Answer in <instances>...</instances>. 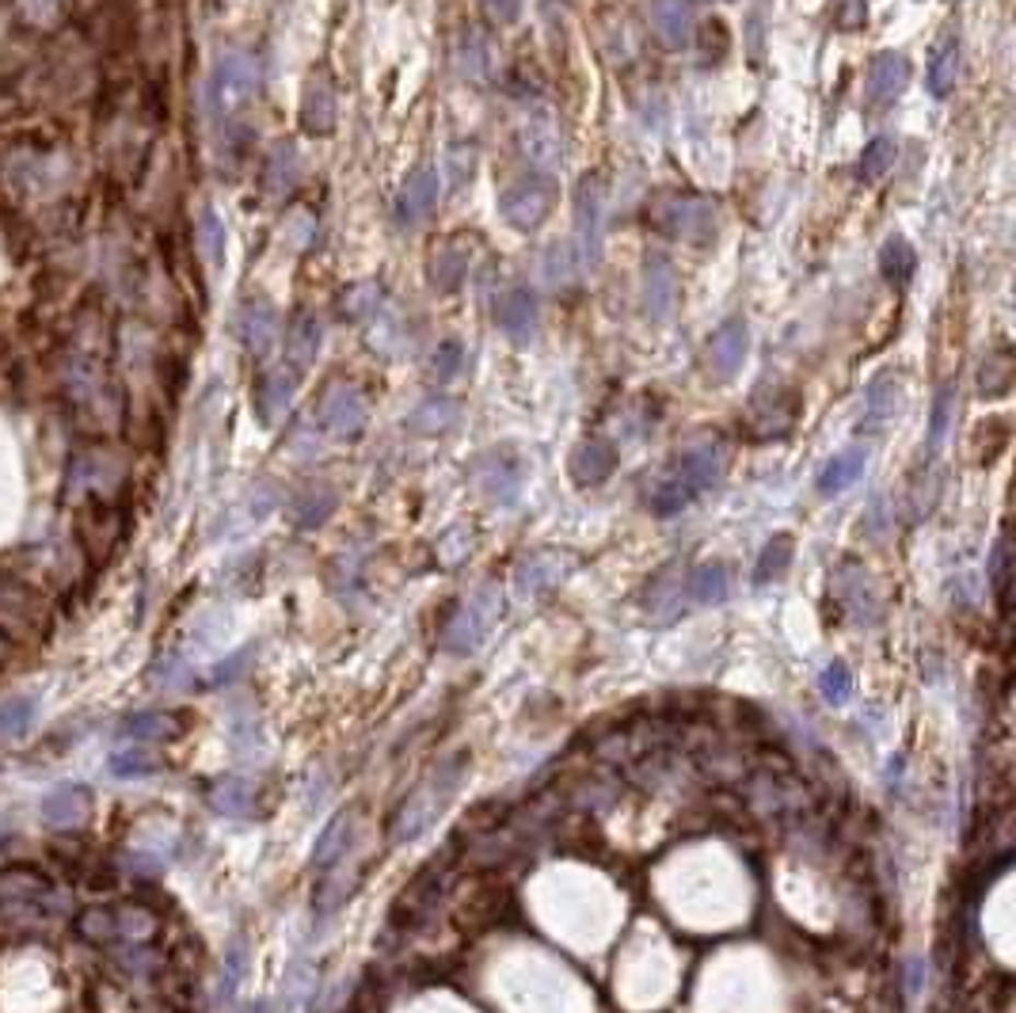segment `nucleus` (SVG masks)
Returning <instances> with one entry per match:
<instances>
[{
    "label": "nucleus",
    "instance_id": "36",
    "mask_svg": "<svg viewBox=\"0 0 1016 1013\" xmlns=\"http://www.w3.org/2000/svg\"><path fill=\"white\" fill-rule=\"evenodd\" d=\"M1013 355L1009 350H997V355H990L986 362H982L979 370V393L982 396H1005L1013 385Z\"/></svg>",
    "mask_w": 1016,
    "mask_h": 1013
},
{
    "label": "nucleus",
    "instance_id": "19",
    "mask_svg": "<svg viewBox=\"0 0 1016 1013\" xmlns=\"http://www.w3.org/2000/svg\"><path fill=\"white\" fill-rule=\"evenodd\" d=\"M727 591H731V572H727V564H697V568H685V576H682L685 613L724 602Z\"/></svg>",
    "mask_w": 1016,
    "mask_h": 1013
},
{
    "label": "nucleus",
    "instance_id": "20",
    "mask_svg": "<svg viewBox=\"0 0 1016 1013\" xmlns=\"http://www.w3.org/2000/svg\"><path fill=\"white\" fill-rule=\"evenodd\" d=\"M430 283L438 286L442 293H453L461 283L469 278V267H472V237H453V241L438 244L435 252H430Z\"/></svg>",
    "mask_w": 1016,
    "mask_h": 1013
},
{
    "label": "nucleus",
    "instance_id": "52",
    "mask_svg": "<svg viewBox=\"0 0 1016 1013\" xmlns=\"http://www.w3.org/2000/svg\"><path fill=\"white\" fill-rule=\"evenodd\" d=\"M8 656H12V641H8V636L0 633V664H4Z\"/></svg>",
    "mask_w": 1016,
    "mask_h": 1013
},
{
    "label": "nucleus",
    "instance_id": "17",
    "mask_svg": "<svg viewBox=\"0 0 1016 1013\" xmlns=\"http://www.w3.org/2000/svg\"><path fill=\"white\" fill-rule=\"evenodd\" d=\"M88 816H92V793L77 781L54 785L43 796V819L58 831H77V827L88 824Z\"/></svg>",
    "mask_w": 1016,
    "mask_h": 1013
},
{
    "label": "nucleus",
    "instance_id": "10",
    "mask_svg": "<svg viewBox=\"0 0 1016 1013\" xmlns=\"http://www.w3.org/2000/svg\"><path fill=\"white\" fill-rule=\"evenodd\" d=\"M335 118H339V103H335V84L324 69H313L301 92V130L309 138H327L335 134Z\"/></svg>",
    "mask_w": 1016,
    "mask_h": 1013
},
{
    "label": "nucleus",
    "instance_id": "7",
    "mask_svg": "<svg viewBox=\"0 0 1016 1013\" xmlns=\"http://www.w3.org/2000/svg\"><path fill=\"white\" fill-rule=\"evenodd\" d=\"M495 618H499V598H495V591H487L484 587V591H476L469 602H461L458 613L442 625V644L450 652L476 648V644L487 636V629L495 625Z\"/></svg>",
    "mask_w": 1016,
    "mask_h": 1013
},
{
    "label": "nucleus",
    "instance_id": "5",
    "mask_svg": "<svg viewBox=\"0 0 1016 1013\" xmlns=\"http://www.w3.org/2000/svg\"><path fill=\"white\" fill-rule=\"evenodd\" d=\"M556 210V183L549 175H526L515 187H507L499 195V214L510 229L518 233H533L549 221V214Z\"/></svg>",
    "mask_w": 1016,
    "mask_h": 1013
},
{
    "label": "nucleus",
    "instance_id": "53",
    "mask_svg": "<svg viewBox=\"0 0 1016 1013\" xmlns=\"http://www.w3.org/2000/svg\"><path fill=\"white\" fill-rule=\"evenodd\" d=\"M244 1013H270V1006H267V1002H252V1006H247Z\"/></svg>",
    "mask_w": 1016,
    "mask_h": 1013
},
{
    "label": "nucleus",
    "instance_id": "29",
    "mask_svg": "<svg viewBox=\"0 0 1016 1013\" xmlns=\"http://www.w3.org/2000/svg\"><path fill=\"white\" fill-rule=\"evenodd\" d=\"M335 504H339V496H335L332 484H309V488L293 499V522H298L301 530H316V526L327 522Z\"/></svg>",
    "mask_w": 1016,
    "mask_h": 1013
},
{
    "label": "nucleus",
    "instance_id": "15",
    "mask_svg": "<svg viewBox=\"0 0 1016 1013\" xmlns=\"http://www.w3.org/2000/svg\"><path fill=\"white\" fill-rule=\"evenodd\" d=\"M678 306V275L667 255H647L644 263V313L662 324Z\"/></svg>",
    "mask_w": 1016,
    "mask_h": 1013
},
{
    "label": "nucleus",
    "instance_id": "27",
    "mask_svg": "<svg viewBox=\"0 0 1016 1013\" xmlns=\"http://www.w3.org/2000/svg\"><path fill=\"white\" fill-rule=\"evenodd\" d=\"M226 221L218 218V210H198L195 218V244H198V255H203L206 270H213L218 275L221 267H226Z\"/></svg>",
    "mask_w": 1016,
    "mask_h": 1013
},
{
    "label": "nucleus",
    "instance_id": "12",
    "mask_svg": "<svg viewBox=\"0 0 1016 1013\" xmlns=\"http://www.w3.org/2000/svg\"><path fill=\"white\" fill-rule=\"evenodd\" d=\"M495 324L510 343H530L538 336L541 324V309H538V293L530 286H515L507 290L499 301H495Z\"/></svg>",
    "mask_w": 1016,
    "mask_h": 1013
},
{
    "label": "nucleus",
    "instance_id": "31",
    "mask_svg": "<svg viewBox=\"0 0 1016 1013\" xmlns=\"http://www.w3.org/2000/svg\"><path fill=\"white\" fill-rule=\"evenodd\" d=\"M347 845H350V816L347 811H339V816L320 831V839L313 845V865L320 868V873L335 868L343 857H347Z\"/></svg>",
    "mask_w": 1016,
    "mask_h": 1013
},
{
    "label": "nucleus",
    "instance_id": "40",
    "mask_svg": "<svg viewBox=\"0 0 1016 1013\" xmlns=\"http://www.w3.org/2000/svg\"><path fill=\"white\" fill-rule=\"evenodd\" d=\"M792 564V538L788 533H777V538L770 541V545L762 549V556H758V568H754V584H770V579L784 576V568Z\"/></svg>",
    "mask_w": 1016,
    "mask_h": 1013
},
{
    "label": "nucleus",
    "instance_id": "30",
    "mask_svg": "<svg viewBox=\"0 0 1016 1013\" xmlns=\"http://www.w3.org/2000/svg\"><path fill=\"white\" fill-rule=\"evenodd\" d=\"M210 804L221 811V816H252L255 808V785L247 778H236V773H229V778H221L218 785L210 788Z\"/></svg>",
    "mask_w": 1016,
    "mask_h": 1013
},
{
    "label": "nucleus",
    "instance_id": "44",
    "mask_svg": "<svg viewBox=\"0 0 1016 1013\" xmlns=\"http://www.w3.org/2000/svg\"><path fill=\"white\" fill-rule=\"evenodd\" d=\"M80 933L88 941H115L118 937V914L107 911V907H92V911L80 914Z\"/></svg>",
    "mask_w": 1016,
    "mask_h": 1013
},
{
    "label": "nucleus",
    "instance_id": "42",
    "mask_svg": "<svg viewBox=\"0 0 1016 1013\" xmlns=\"http://www.w3.org/2000/svg\"><path fill=\"white\" fill-rule=\"evenodd\" d=\"M894 153H899V146L891 138H871L861 153V175L864 180H879L894 164Z\"/></svg>",
    "mask_w": 1016,
    "mask_h": 1013
},
{
    "label": "nucleus",
    "instance_id": "16",
    "mask_svg": "<svg viewBox=\"0 0 1016 1013\" xmlns=\"http://www.w3.org/2000/svg\"><path fill=\"white\" fill-rule=\"evenodd\" d=\"M236 339L244 343L247 355H255V358L267 355V350L275 347V339H278V313H275V306H270V301H263V298L244 301V306H240V313H236Z\"/></svg>",
    "mask_w": 1016,
    "mask_h": 1013
},
{
    "label": "nucleus",
    "instance_id": "45",
    "mask_svg": "<svg viewBox=\"0 0 1016 1013\" xmlns=\"http://www.w3.org/2000/svg\"><path fill=\"white\" fill-rule=\"evenodd\" d=\"M951 419H956V389L944 385L937 404H933V427H930V450H937L944 442V435H948Z\"/></svg>",
    "mask_w": 1016,
    "mask_h": 1013
},
{
    "label": "nucleus",
    "instance_id": "18",
    "mask_svg": "<svg viewBox=\"0 0 1016 1013\" xmlns=\"http://www.w3.org/2000/svg\"><path fill=\"white\" fill-rule=\"evenodd\" d=\"M293 393H298V373H293L290 366H270V370H263L259 381H255V412H259V419L267 423V427L282 419L293 404Z\"/></svg>",
    "mask_w": 1016,
    "mask_h": 1013
},
{
    "label": "nucleus",
    "instance_id": "2",
    "mask_svg": "<svg viewBox=\"0 0 1016 1013\" xmlns=\"http://www.w3.org/2000/svg\"><path fill=\"white\" fill-rule=\"evenodd\" d=\"M461 778H465V755H453V759L438 762L412 793L400 801L396 816L389 824V839L392 842H412L442 816V808L450 804V796L458 793Z\"/></svg>",
    "mask_w": 1016,
    "mask_h": 1013
},
{
    "label": "nucleus",
    "instance_id": "37",
    "mask_svg": "<svg viewBox=\"0 0 1016 1013\" xmlns=\"http://www.w3.org/2000/svg\"><path fill=\"white\" fill-rule=\"evenodd\" d=\"M522 146H526V157H530L533 164H541V169H552V164H556L559 157H564V149H559V138L549 130L545 123L526 126Z\"/></svg>",
    "mask_w": 1016,
    "mask_h": 1013
},
{
    "label": "nucleus",
    "instance_id": "39",
    "mask_svg": "<svg viewBox=\"0 0 1016 1013\" xmlns=\"http://www.w3.org/2000/svg\"><path fill=\"white\" fill-rule=\"evenodd\" d=\"M35 705L38 701L31 693H20V698H8L0 705V739H15L27 732V724L35 721Z\"/></svg>",
    "mask_w": 1016,
    "mask_h": 1013
},
{
    "label": "nucleus",
    "instance_id": "47",
    "mask_svg": "<svg viewBox=\"0 0 1016 1013\" xmlns=\"http://www.w3.org/2000/svg\"><path fill=\"white\" fill-rule=\"evenodd\" d=\"M853 693V678L845 671L842 664H830L827 671H822V698L830 701V705H842V701H850Z\"/></svg>",
    "mask_w": 1016,
    "mask_h": 1013
},
{
    "label": "nucleus",
    "instance_id": "49",
    "mask_svg": "<svg viewBox=\"0 0 1016 1013\" xmlns=\"http://www.w3.org/2000/svg\"><path fill=\"white\" fill-rule=\"evenodd\" d=\"M701 46L704 54H716V58H724L727 46H731V35H727V23L724 20H708L701 27Z\"/></svg>",
    "mask_w": 1016,
    "mask_h": 1013
},
{
    "label": "nucleus",
    "instance_id": "4",
    "mask_svg": "<svg viewBox=\"0 0 1016 1013\" xmlns=\"http://www.w3.org/2000/svg\"><path fill=\"white\" fill-rule=\"evenodd\" d=\"M259 92V66L247 54H221L206 84V100L218 118H229Z\"/></svg>",
    "mask_w": 1016,
    "mask_h": 1013
},
{
    "label": "nucleus",
    "instance_id": "43",
    "mask_svg": "<svg viewBox=\"0 0 1016 1013\" xmlns=\"http://www.w3.org/2000/svg\"><path fill=\"white\" fill-rule=\"evenodd\" d=\"M107 770L115 773V778H146V773L157 770V759L149 751H141V747H126V751H115L107 762Z\"/></svg>",
    "mask_w": 1016,
    "mask_h": 1013
},
{
    "label": "nucleus",
    "instance_id": "38",
    "mask_svg": "<svg viewBox=\"0 0 1016 1013\" xmlns=\"http://www.w3.org/2000/svg\"><path fill=\"white\" fill-rule=\"evenodd\" d=\"M792 419H796V401H788L784 408H765L762 396L754 401V408H750V427H754L758 438H773V435H784V430L792 427Z\"/></svg>",
    "mask_w": 1016,
    "mask_h": 1013
},
{
    "label": "nucleus",
    "instance_id": "33",
    "mask_svg": "<svg viewBox=\"0 0 1016 1013\" xmlns=\"http://www.w3.org/2000/svg\"><path fill=\"white\" fill-rule=\"evenodd\" d=\"M879 270H884L887 283L899 286V290L914 278L917 255H914V249H910L907 237H887L884 249H879Z\"/></svg>",
    "mask_w": 1016,
    "mask_h": 1013
},
{
    "label": "nucleus",
    "instance_id": "6",
    "mask_svg": "<svg viewBox=\"0 0 1016 1013\" xmlns=\"http://www.w3.org/2000/svg\"><path fill=\"white\" fill-rule=\"evenodd\" d=\"M602 221H605V187L598 175H582L575 191V249L582 267L602 263Z\"/></svg>",
    "mask_w": 1016,
    "mask_h": 1013
},
{
    "label": "nucleus",
    "instance_id": "13",
    "mask_svg": "<svg viewBox=\"0 0 1016 1013\" xmlns=\"http://www.w3.org/2000/svg\"><path fill=\"white\" fill-rule=\"evenodd\" d=\"M522 476H526L522 461L507 450H492L476 461L480 492H484L487 499H495V504H515L518 492H522Z\"/></svg>",
    "mask_w": 1016,
    "mask_h": 1013
},
{
    "label": "nucleus",
    "instance_id": "41",
    "mask_svg": "<svg viewBox=\"0 0 1016 1013\" xmlns=\"http://www.w3.org/2000/svg\"><path fill=\"white\" fill-rule=\"evenodd\" d=\"M381 306V286L378 283H358L343 293V316L347 321H362V316L378 313Z\"/></svg>",
    "mask_w": 1016,
    "mask_h": 1013
},
{
    "label": "nucleus",
    "instance_id": "8",
    "mask_svg": "<svg viewBox=\"0 0 1016 1013\" xmlns=\"http://www.w3.org/2000/svg\"><path fill=\"white\" fill-rule=\"evenodd\" d=\"M747 347H750V329L742 316H727L724 324H719L716 332H712V339L704 343V373H708L712 381H731L735 373L742 370V358H747Z\"/></svg>",
    "mask_w": 1016,
    "mask_h": 1013
},
{
    "label": "nucleus",
    "instance_id": "14",
    "mask_svg": "<svg viewBox=\"0 0 1016 1013\" xmlns=\"http://www.w3.org/2000/svg\"><path fill=\"white\" fill-rule=\"evenodd\" d=\"M438 191H442V180H438L435 169H415L407 175L404 187H400V195H396L400 226H407V229L423 226V221L430 218V210L438 206Z\"/></svg>",
    "mask_w": 1016,
    "mask_h": 1013
},
{
    "label": "nucleus",
    "instance_id": "32",
    "mask_svg": "<svg viewBox=\"0 0 1016 1013\" xmlns=\"http://www.w3.org/2000/svg\"><path fill=\"white\" fill-rule=\"evenodd\" d=\"M461 419V408L458 401H450L446 393H435L430 401H423L419 408L412 412V430H419V435H442V430H450L453 423Z\"/></svg>",
    "mask_w": 1016,
    "mask_h": 1013
},
{
    "label": "nucleus",
    "instance_id": "22",
    "mask_svg": "<svg viewBox=\"0 0 1016 1013\" xmlns=\"http://www.w3.org/2000/svg\"><path fill=\"white\" fill-rule=\"evenodd\" d=\"M651 27L662 46L682 50L693 38V8L690 0H655L651 4Z\"/></svg>",
    "mask_w": 1016,
    "mask_h": 1013
},
{
    "label": "nucleus",
    "instance_id": "51",
    "mask_svg": "<svg viewBox=\"0 0 1016 1013\" xmlns=\"http://www.w3.org/2000/svg\"><path fill=\"white\" fill-rule=\"evenodd\" d=\"M247 656H252V652H236L233 659H226V664H221V667H213V686H221V682H233V675L240 671V667L247 664Z\"/></svg>",
    "mask_w": 1016,
    "mask_h": 1013
},
{
    "label": "nucleus",
    "instance_id": "1",
    "mask_svg": "<svg viewBox=\"0 0 1016 1013\" xmlns=\"http://www.w3.org/2000/svg\"><path fill=\"white\" fill-rule=\"evenodd\" d=\"M727 469V450L719 442H701L690 446L685 453H678L674 465L655 481L651 496H647V507L655 510L659 518H670L678 510H685L701 492L716 488L719 476Z\"/></svg>",
    "mask_w": 1016,
    "mask_h": 1013
},
{
    "label": "nucleus",
    "instance_id": "35",
    "mask_svg": "<svg viewBox=\"0 0 1016 1013\" xmlns=\"http://www.w3.org/2000/svg\"><path fill=\"white\" fill-rule=\"evenodd\" d=\"M559 579H564V568H559V561H556V556H549V553L530 556V561L518 568V587H522V591H533V595L556 587Z\"/></svg>",
    "mask_w": 1016,
    "mask_h": 1013
},
{
    "label": "nucleus",
    "instance_id": "28",
    "mask_svg": "<svg viewBox=\"0 0 1016 1013\" xmlns=\"http://www.w3.org/2000/svg\"><path fill=\"white\" fill-rule=\"evenodd\" d=\"M959 81V35L948 31L937 46H933V61H930V92L944 100V95L956 88Z\"/></svg>",
    "mask_w": 1016,
    "mask_h": 1013
},
{
    "label": "nucleus",
    "instance_id": "3",
    "mask_svg": "<svg viewBox=\"0 0 1016 1013\" xmlns=\"http://www.w3.org/2000/svg\"><path fill=\"white\" fill-rule=\"evenodd\" d=\"M651 226L667 237H678V241L690 244H708L716 237V206L701 195H690V191H662L659 198L651 203Z\"/></svg>",
    "mask_w": 1016,
    "mask_h": 1013
},
{
    "label": "nucleus",
    "instance_id": "11",
    "mask_svg": "<svg viewBox=\"0 0 1016 1013\" xmlns=\"http://www.w3.org/2000/svg\"><path fill=\"white\" fill-rule=\"evenodd\" d=\"M910 84V61L899 50H884L871 58L868 81H864V103L868 107H891Z\"/></svg>",
    "mask_w": 1016,
    "mask_h": 1013
},
{
    "label": "nucleus",
    "instance_id": "25",
    "mask_svg": "<svg viewBox=\"0 0 1016 1013\" xmlns=\"http://www.w3.org/2000/svg\"><path fill=\"white\" fill-rule=\"evenodd\" d=\"M54 896V884L46 880L38 868L20 865V868H4L0 873V899L8 903H43V899Z\"/></svg>",
    "mask_w": 1016,
    "mask_h": 1013
},
{
    "label": "nucleus",
    "instance_id": "48",
    "mask_svg": "<svg viewBox=\"0 0 1016 1013\" xmlns=\"http://www.w3.org/2000/svg\"><path fill=\"white\" fill-rule=\"evenodd\" d=\"M458 373H461V343L450 339L430 355V378L450 381V378H458Z\"/></svg>",
    "mask_w": 1016,
    "mask_h": 1013
},
{
    "label": "nucleus",
    "instance_id": "21",
    "mask_svg": "<svg viewBox=\"0 0 1016 1013\" xmlns=\"http://www.w3.org/2000/svg\"><path fill=\"white\" fill-rule=\"evenodd\" d=\"M613 469H617V446L613 442H605V438H587V442L575 446V453H572L575 484L594 488V484H602Z\"/></svg>",
    "mask_w": 1016,
    "mask_h": 1013
},
{
    "label": "nucleus",
    "instance_id": "34",
    "mask_svg": "<svg viewBox=\"0 0 1016 1013\" xmlns=\"http://www.w3.org/2000/svg\"><path fill=\"white\" fill-rule=\"evenodd\" d=\"M298 172H301L298 149H293L290 141H278V146L270 149V157H267L263 183H267L270 195H286V191H293V183H298Z\"/></svg>",
    "mask_w": 1016,
    "mask_h": 1013
},
{
    "label": "nucleus",
    "instance_id": "24",
    "mask_svg": "<svg viewBox=\"0 0 1016 1013\" xmlns=\"http://www.w3.org/2000/svg\"><path fill=\"white\" fill-rule=\"evenodd\" d=\"M180 716L160 713V709H146V713H134L118 724V739H130V744H164V739L180 736Z\"/></svg>",
    "mask_w": 1016,
    "mask_h": 1013
},
{
    "label": "nucleus",
    "instance_id": "9",
    "mask_svg": "<svg viewBox=\"0 0 1016 1013\" xmlns=\"http://www.w3.org/2000/svg\"><path fill=\"white\" fill-rule=\"evenodd\" d=\"M370 423L366 396L350 385H332L320 401V427L332 438H358Z\"/></svg>",
    "mask_w": 1016,
    "mask_h": 1013
},
{
    "label": "nucleus",
    "instance_id": "26",
    "mask_svg": "<svg viewBox=\"0 0 1016 1013\" xmlns=\"http://www.w3.org/2000/svg\"><path fill=\"white\" fill-rule=\"evenodd\" d=\"M864 465H868V450H861V446L834 453V461L819 473V492L822 496H842L845 488H853L861 481Z\"/></svg>",
    "mask_w": 1016,
    "mask_h": 1013
},
{
    "label": "nucleus",
    "instance_id": "23",
    "mask_svg": "<svg viewBox=\"0 0 1016 1013\" xmlns=\"http://www.w3.org/2000/svg\"><path fill=\"white\" fill-rule=\"evenodd\" d=\"M320 343H324V329H320L316 313H298V316H293L290 336H286V358H290V370L298 373V378L316 362Z\"/></svg>",
    "mask_w": 1016,
    "mask_h": 1013
},
{
    "label": "nucleus",
    "instance_id": "50",
    "mask_svg": "<svg viewBox=\"0 0 1016 1013\" xmlns=\"http://www.w3.org/2000/svg\"><path fill=\"white\" fill-rule=\"evenodd\" d=\"M484 8L495 23H515L518 12H522V0H484Z\"/></svg>",
    "mask_w": 1016,
    "mask_h": 1013
},
{
    "label": "nucleus",
    "instance_id": "46",
    "mask_svg": "<svg viewBox=\"0 0 1016 1013\" xmlns=\"http://www.w3.org/2000/svg\"><path fill=\"white\" fill-rule=\"evenodd\" d=\"M244 968H247V953L240 945H233L226 953V971H221V991H218V1002H233L240 979H244Z\"/></svg>",
    "mask_w": 1016,
    "mask_h": 1013
}]
</instances>
